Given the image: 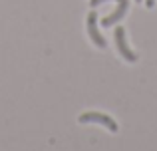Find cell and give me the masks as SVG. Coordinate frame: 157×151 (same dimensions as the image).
<instances>
[{
	"instance_id": "1",
	"label": "cell",
	"mask_w": 157,
	"mask_h": 151,
	"mask_svg": "<svg viewBox=\"0 0 157 151\" xmlns=\"http://www.w3.org/2000/svg\"><path fill=\"white\" fill-rule=\"evenodd\" d=\"M80 123H101L105 125L109 131H117V123L113 121V117H109L107 113H100V111H86L80 115Z\"/></svg>"
},
{
	"instance_id": "2",
	"label": "cell",
	"mask_w": 157,
	"mask_h": 151,
	"mask_svg": "<svg viewBox=\"0 0 157 151\" xmlns=\"http://www.w3.org/2000/svg\"><path fill=\"white\" fill-rule=\"evenodd\" d=\"M115 46H117V52L121 54L123 60H127V62H137V54H135L133 50H131L129 46H127V40H125V30H123L121 26L115 28Z\"/></svg>"
},
{
	"instance_id": "3",
	"label": "cell",
	"mask_w": 157,
	"mask_h": 151,
	"mask_svg": "<svg viewBox=\"0 0 157 151\" xmlns=\"http://www.w3.org/2000/svg\"><path fill=\"white\" fill-rule=\"evenodd\" d=\"M88 34L92 38V42L96 44L98 48H105V38L101 36V32L98 30V14L96 12H90L88 14Z\"/></svg>"
},
{
	"instance_id": "4",
	"label": "cell",
	"mask_w": 157,
	"mask_h": 151,
	"mask_svg": "<svg viewBox=\"0 0 157 151\" xmlns=\"http://www.w3.org/2000/svg\"><path fill=\"white\" fill-rule=\"evenodd\" d=\"M127 8H129V0H121V2H117V8H115L109 16H105V18L101 20V26L109 28V26H113L115 22H119V20L127 14Z\"/></svg>"
},
{
	"instance_id": "5",
	"label": "cell",
	"mask_w": 157,
	"mask_h": 151,
	"mask_svg": "<svg viewBox=\"0 0 157 151\" xmlns=\"http://www.w3.org/2000/svg\"><path fill=\"white\" fill-rule=\"evenodd\" d=\"M104 2H109V0H92V6H100V4H104ZM115 2H121V0H115Z\"/></svg>"
},
{
	"instance_id": "6",
	"label": "cell",
	"mask_w": 157,
	"mask_h": 151,
	"mask_svg": "<svg viewBox=\"0 0 157 151\" xmlns=\"http://www.w3.org/2000/svg\"><path fill=\"white\" fill-rule=\"evenodd\" d=\"M145 6L147 8H153L155 6V0H145Z\"/></svg>"
},
{
	"instance_id": "7",
	"label": "cell",
	"mask_w": 157,
	"mask_h": 151,
	"mask_svg": "<svg viewBox=\"0 0 157 151\" xmlns=\"http://www.w3.org/2000/svg\"><path fill=\"white\" fill-rule=\"evenodd\" d=\"M135 2H141V0H135Z\"/></svg>"
}]
</instances>
